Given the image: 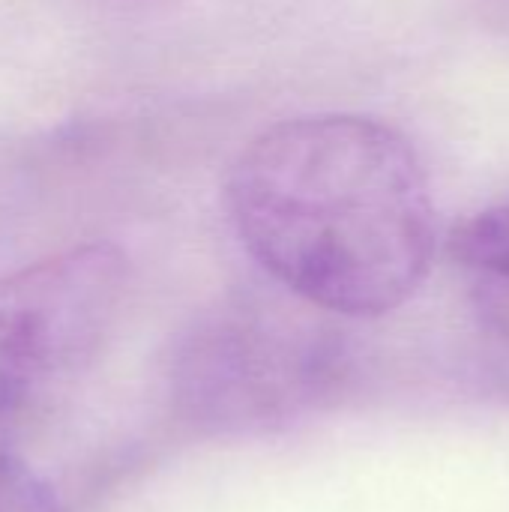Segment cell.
<instances>
[{
  "instance_id": "obj_1",
  "label": "cell",
  "mask_w": 509,
  "mask_h": 512,
  "mask_svg": "<svg viewBox=\"0 0 509 512\" xmlns=\"http://www.w3.org/2000/svg\"><path fill=\"white\" fill-rule=\"evenodd\" d=\"M225 204L264 273L327 315L399 309L435 258L426 165L381 117L318 111L261 129L228 171Z\"/></svg>"
},
{
  "instance_id": "obj_2",
  "label": "cell",
  "mask_w": 509,
  "mask_h": 512,
  "mask_svg": "<svg viewBox=\"0 0 509 512\" xmlns=\"http://www.w3.org/2000/svg\"><path fill=\"white\" fill-rule=\"evenodd\" d=\"M345 378L342 339L261 300H225L195 318L171 354V396L210 435L273 432L327 402Z\"/></svg>"
},
{
  "instance_id": "obj_3",
  "label": "cell",
  "mask_w": 509,
  "mask_h": 512,
  "mask_svg": "<svg viewBox=\"0 0 509 512\" xmlns=\"http://www.w3.org/2000/svg\"><path fill=\"white\" fill-rule=\"evenodd\" d=\"M129 291L114 243H78L0 273V414L84 369L108 342Z\"/></svg>"
},
{
  "instance_id": "obj_4",
  "label": "cell",
  "mask_w": 509,
  "mask_h": 512,
  "mask_svg": "<svg viewBox=\"0 0 509 512\" xmlns=\"http://www.w3.org/2000/svg\"><path fill=\"white\" fill-rule=\"evenodd\" d=\"M447 258L462 276L480 324L509 342V204L456 222L447 237Z\"/></svg>"
},
{
  "instance_id": "obj_5",
  "label": "cell",
  "mask_w": 509,
  "mask_h": 512,
  "mask_svg": "<svg viewBox=\"0 0 509 512\" xmlns=\"http://www.w3.org/2000/svg\"><path fill=\"white\" fill-rule=\"evenodd\" d=\"M0 512H63L51 483L12 453H0Z\"/></svg>"
}]
</instances>
